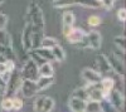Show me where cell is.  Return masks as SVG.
<instances>
[{
    "label": "cell",
    "mask_w": 126,
    "mask_h": 112,
    "mask_svg": "<svg viewBox=\"0 0 126 112\" xmlns=\"http://www.w3.org/2000/svg\"><path fill=\"white\" fill-rule=\"evenodd\" d=\"M25 22H30L32 25H33V29L44 32V28H46L44 15H43V12H42L40 6L35 1H32L29 4L28 12L25 15Z\"/></svg>",
    "instance_id": "obj_1"
},
{
    "label": "cell",
    "mask_w": 126,
    "mask_h": 112,
    "mask_svg": "<svg viewBox=\"0 0 126 112\" xmlns=\"http://www.w3.org/2000/svg\"><path fill=\"white\" fill-rule=\"evenodd\" d=\"M22 76H20V72H18L16 68L10 72V76L5 83V88H4V92H3V96H6V97H12L14 95H16V92L20 88V84H22Z\"/></svg>",
    "instance_id": "obj_2"
},
{
    "label": "cell",
    "mask_w": 126,
    "mask_h": 112,
    "mask_svg": "<svg viewBox=\"0 0 126 112\" xmlns=\"http://www.w3.org/2000/svg\"><path fill=\"white\" fill-rule=\"evenodd\" d=\"M20 76H22L23 79H29V81H37V78L39 77V73H38V64L32 60L30 58H28L23 67H22V70H20Z\"/></svg>",
    "instance_id": "obj_3"
},
{
    "label": "cell",
    "mask_w": 126,
    "mask_h": 112,
    "mask_svg": "<svg viewBox=\"0 0 126 112\" xmlns=\"http://www.w3.org/2000/svg\"><path fill=\"white\" fill-rule=\"evenodd\" d=\"M19 91L22 92L23 97L25 98H33L39 93L35 82L34 81H29V79H22V84H20Z\"/></svg>",
    "instance_id": "obj_4"
},
{
    "label": "cell",
    "mask_w": 126,
    "mask_h": 112,
    "mask_svg": "<svg viewBox=\"0 0 126 112\" xmlns=\"http://www.w3.org/2000/svg\"><path fill=\"white\" fill-rule=\"evenodd\" d=\"M81 77L87 84H98L101 82V79H102V76L97 72L96 69H92V68L82 69Z\"/></svg>",
    "instance_id": "obj_5"
},
{
    "label": "cell",
    "mask_w": 126,
    "mask_h": 112,
    "mask_svg": "<svg viewBox=\"0 0 126 112\" xmlns=\"http://www.w3.org/2000/svg\"><path fill=\"white\" fill-rule=\"evenodd\" d=\"M32 33H33V25L30 22H25L22 33V39H20V43H22L25 52H29L32 49Z\"/></svg>",
    "instance_id": "obj_6"
},
{
    "label": "cell",
    "mask_w": 126,
    "mask_h": 112,
    "mask_svg": "<svg viewBox=\"0 0 126 112\" xmlns=\"http://www.w3.org/2000/svg\"><path fill=\"white\" fill-rule=\"evenodd\" d=\"M110 102L117 108V111L120 112L122 108H124V106H125V97H124V93L122 92H120V91H117V89H112L111 92L109 93V96L106 97Z\"/></svg>",
    "instance_id": "obj_7"
},
{
    "label": "cell",
    "mask_w": 126,
    "mask_h": 112,
    "mask_svg": "<svg viewBox=\"0 0 126 112\" xmlns=\"http://www.w3.org/2000/svg\"><path fill=\"white\" fill-rule=\"evenodd\" d=\"M107 60H109V64L111 67V70L113 73H116L117 76L124 77L125 76V63L121 62L120 59H117L113 54H107Z\"/></svg>",
    "instance_id": "obj_8"
},
{
    "label": "cell",
    "mask_w": 126,
    "mask_h": 112,
    "mask_svg": "<svg viewBox=\"0 0 126 112\" xmlns=\"http://www.w3.org/2000/svg\"><path fill=\"white\" fill-rule=\"evenodd\" d=\"M86 39H87V44H88L90 49L97 50V49L101 48L102 37H101L100 32H97V30H91L90 33H87L86 34Z\"/></svg>",
    "instance_id": "obj_9"
},
{
    "label": "cell",
    "mask_w": 126,
    "mask_h": 112,
    "mask_svg": "<svg viewBox=\"0 0 126 112\" xmlns=\"http://www.w3.org/2000/svg\"><path fill=\"white\" fill-rule=\"evenodd\" d=\"M96 66H97V72L103 77V74H106V73H110L112 72L111 70V67L109 64V60H107V57L106 54H103V53H100L96 58Z\"/></svg>",
    "instance_id": "obj_10"
},
{
    "label": "cell",
    "mask_w": 126,
    "mask_h": 112,
    "mask_svg": "<svg viewBox=\"0 0 126 112\" xmlns=\"http://www.w3.org/2000/svg\"><path fill=\"white\" fill-rule=\"evenodd\" d=\"M86 34H87V33H86L83 29H79V28H75V27H73L72 30L69 32V34H68L66 38H67V40H68L69 44L75 45L76 43L81 42V40L86 37Z\"/></svg>",
    "instance_id": "obj_11"
},
{
    "label": "cell",
    "mask_w": 126,
    "mask_h": 112,
    "mask_svg": "<svg viewBox=\"0 0 126 112\" xmlns=\"http://www.w3.org/2000/svg\"><path fill=\"white\" fill-rule=\"evenodd\" d=\"M85 107H86V101L81 98L71 96V98L68 99V108L71 110V112H85Z\"/></svg>",
    "instance_id": "obj_12"
},
{
    "label": "cell",
    "mask_w": 126,
    "mask_h": 112,
    "mask_svg": "<svg viewBox=\"0 0 126 112\" xmlns=\"http://www.w3.org/2000/svg\"><path fill=\"white\" fill-rule=\"evenodd\" d=\"M98 84H100V87H101V89H102V92H103L105 98H106V97L109 96V93L115 88V79L111 78V77H109V76L102 77L101 82H100Z\"/></svg>",
    "instance_id": "obj_13"
},
{
    "label": "cell",
    "mask_w": 126,
    "mask_h": 112,
    "mask_svg": "<svg viewBox=\"0 0 126 112\" xmlns=\"http://www.w3.org/2000/svg\"><path fill=\"white\" fill-rule=\"evenodd\" d=\"M53 83H54V77H42V76H39L35 81V84H37V88H38L39 92L46 91Z\"/></svg>",
    "instance_id": "obj_14"
},
{
    "label": "cell",
    "mask_w": 126,
    "mask_h": 112,
    "mask_svg": "<svg viewBox=\"0 0 126 112\" xmlns=\"http://www.w3.org/2000/svg\"><path fill=\"white\" fill-rule=\"evenodd\" d=\"M38 73L42 77H53L54 76V69L50 62H46L43 64L38 66Z\"/></svg>",
    "instance_id": "obj_15"
},
{
    "label": "cell",
    "mask_w": 126,
    "mask_h": 112,
    "mask_svg": "<svg viewBox=\"0 0 126 112\" xmlns=\"http://www.w3.org/2000/svg\"><path fill=\"white\" fill-rule=\"evenodd\" d=\"M50 52H52V56H53V59L57 60V62L62 63V62H64L67 56H66V52H64V49H63L59 44H57L56 47H53L50 49Z\"/></svg>",
    "instance_id": "obj_16"
},
{
    "label": "cell",
    "mask_w": 126,
    "mask_h": 112,
    "mask_svg": "<svg viewBox=\"0 0 126 112\" xmlns=\"http://www.w3.org/2000/svg\"><path fill=\"white\" fill-rule=\"evenodd\" d=\"M43 38H44V32L33 29V33H32V49L39 48L40 47V42H42Z\"/></svg>",
    "instance_id": "obj_17"
},
{
    "label": "cell",
    "mask_w": 126,
    "mask_h": 112,
    "mask_svg": "<svg viewBox=\"0 0 126 112\" xmlns=\"http://www.w3.org/2000/svg\"><path fill=\"white\" fill-rule=\"evenodd\" d=\"M0 54L4 56L8 60H14V62H15L16 54H15V52H14V48H13V47L0 45Z\"/></svg>",
    "instance_id": "obj_18"
},
{
    "label": "cell",
    "mask_w": 126,
    "mask_h": 112,
    "mask_svg": "<svg viewBox=\"0 0 126 112\" xmlns=\"http://www.w3.org/2000/svg\"><path fill=\"white\" fill-rule=\"evenodd\" d=\"M76 22V16L72 12H64L62 15V25L63 27H73Z\"/></svg>",
    "instance_id": "obj_19"
},
{
    "label": "cell",
    "mask_w": 126,
    "mask_h": 112,
    "mask_svg": "<svg viewBox=\"0 0 126 112\" xmlns=\"http://www.w3.org/2000/svg\"><path fill=\"white\" fill-rule=\"evenodd\" d=\"M0 45L13 47V39L5 29H0Z\"/></svg>",
    "instance_id": "obj_20"
},
{
    "label": "cell",
    "mask_w": 126,
    "mask_h": 112,
    "mask_svg": "<svg viewBox=\"0 0 126 112\" xmlns=\"http://www.w3.org/2000/svg\"><path fill=\"white\" fill-rule=\"evenodd\" d=\"M33 50H34V52H35L39 57H42L44 60H47V62H52V60H54V59H53V56H52L50 49L39 47V48H35V49H33Z\"/></svg>",
    "instance_id": "obj_21"
},
{
    "label": "cell",
    "mask_w": 126,
    "mask_h": 112,
    "mask_svg": "<svg viewBox=\"0 0 126 112\" xmlns=\"http://www.w3.org/2000/svg\"><path fill=\"white\" fill-rule=\"evenodd\" d=\"M75 4H78L85 8H91V9H97L101 6V3L97 0H73Z\"/></svg>",
    "instance_id": "obj_22"
},
{
    "label": "cell",
    "mask_w": 126,
    "mask_h": 112,
    "mask_svg": "<svg viewBox=\"0 0 126 112\" xmlns=\"http://www.w3.org/2000/svg\"><path fill=\"white\" fill-rule=\"evenodd\" d=\"M100 107H101V112H119L117 108L115 107L107 98H103L100 101Z\"/></svg>",
    "instance_id": "obj_23"
},
{
    "label": "cell",
    "mask_w": 126,
    "mask_h": 112,
    "mask_svg": "<svg viewBox=\"0 0 126 112\" xmlns=\"http://www.w3.org/2000/svg\"><path fill=\"white\" fill-rule=\"evenodd\" d=\"M0 110L3 111H12L13 110V98L12 97H6V96H3V98L0 99Z\"/></svg>",
    "instance_id": "obj_24"
},
{
    "label": "cell",
    "mask_w": 126,
    "mask_h": 112,
    "mask_svg": "<svg viewBox=\"0 0 126 112\" xmlns=\"http://www.w3.org/2000/svg\"><path fill=\"white\" fill-rule=\"evenodd\" d=\"M58 44V40L54 38H50V37H44L40 42V47L42 48H47V49H52L53 47H56Z\"/></svg>",
    "instance_id": "obj_25"
},
{
    "label": "cell",
    "mask_w": 126,
    "mask_h": 112,
    "mask_svg": "<svg viewBox=\"0 0 126 112\" xmlns=\"http://www.w3.org/2000/svg\"><path fill=\"white\" fill-rule=\"evenodd\" d=\"M52 4H53L56 9H64V8H69L72 5H75V1L73 0H53Z\"/></svg>",
    "instance_id": "obj_26"
},
{
    "label": "cell",
    "mask_w": 126,
    "mask_h": 112,
    "mask_svg": "<svg viewBox=\"0 0 126 112\" xmlns=\"http://www.w3.org/2000/svg\"><path fill=\"white\" fill-rule=\"evenodd\" d=\"M85 112H101L100 102H96V101H86Z\"/></svg>",
    "instance_id": "obj_27"
},
{
    "label": "cell",
    "mask_w": 126,
    "mask_h": 112,
    "mask_svg": "<svg viewBox=\"0 0 126 112\" xmlns=\"http://www.w3.org/2000/svg\"><path fill=\"white\" fill-rule=\"evenodd\" d=\"M72 97H77V98H81L83 101H87V89L83 87H79V88H76L75 91L72 92Z\"/></svg>",
    "instance_id": "obj_28"
},
{
    "label": "cell",
    "mask_w": 126,
    "mask_h": 112,
    "mask_svg": "<svg viewBox=\"0 0 126 112\" xmlns=\"http://www.w3.org/2000/svg\"><path fill=\"white\" fill-rule=\"evenodd\" d=\"M101 23H102V20H101V18L98 15H91L87 19V24L90 27H92V28H96V27L101 25Z\"/></svg>",
    "instance_id": "obj_29"
},
{
    "label": "cell",
    "mask_w": 126,
    "mask_h": 112,
    "mask_svg": "<svg viewBox=\"0 0 126 112\" xmlns=\"http://www.w3.org/2000/svg\"><path fill=\"white\" fill-rule=\"evenodd\" d=\"M113 42H115V45L117 47V49L125 52V42H126L125 35H119V37H116V38L113 39Z\"/></svg>",
    "instance_id": "obj_30"
},
{
    "label": "cell",
    "mask_w": 126,
    "mask_h": 112,
    "mask_svg": "<svg viewBox=\"0 0 126 112\" xmlns=\"http://www.w3.org/2000/svg\"><path fill=\"white\" fill-rule=\"evenodd\" d=\"M12 98H13V110L20 111V110L23 108V106H24L23 99L19 98V97H16V96H14V97H12Z\"/></svg>",
    "instance_id": "obj_31"
},
{
    "label": "cell",
    "mask_w": 126,
    "mask_h": 112,
    "mask_svg": "<svg viewBox=\"0 0 126 112\" xmlns=\"http://www.w3.org/2000/svg\"><path fill=\"white\" fill-rule=\"evenodd\" d=\"M101 6H103L106 10H111L115 5V0H101Z\"/></svg>",
    "instance_id": "obj_32"
},
{
    "label": "cell",
    "mask_w": 126,
    "mask_h": 112,
    "mask_svg": "<svg viewBox=\"0 0 126 112\" xmlns=\"http://www.w3.org/2000/svg\"><path fill=\"white\" fill-rule=\"evenodd\" d=\"M8 15L4 14V13H0V29H5L6 28V24H8Z\"/></svg>",
    "instance_id": "obj_33"
},
{
    "label": "cell",
    "mask_w": 126,
    "mask_h": 112,
    "mask_svg": "<svg viewBox=\"0 0 126 112\" xmlns=\"http://www.w3.org/2000/svg\"><path fill=\"white\" fill-rule=\"evenodd\" d=\"M117 19L120 20V22H122V23L125 22V19H126V10L124 8L117 10Z\"/></svg>",
    "instance_id": "obj_34"
},
{
    "label": "cell",
    "mask_w": 126,
    "mask_h": 112,
    "mask_svg": "<svg viewBox=\"0 0 126 112\" xmlns=\"http://www.w3.org/2000/svg\"><path fill=\"white\" fill-rule=\"evenodd\" d=\"M115 57H116L117 59H120L121 62H124L125 63V52H122V50H120V49H117V50H115V52L112 53Z\"/></svg>",
    "instance_id": "obj_35"
},
{
    "label": "cell",
    "mask_w": 126,
    "mask_h": 112,
    "mask_svg": "<svg viewBox=\"0 0 126 112\" xmlns=\"http://www.w3.org/2000/svg\"><path fill=\"white\" fill-rule=\"evenodd\" d=\"M0 88H1L3 91H4V88H5V83L3 82V79H1V77H0Z\"/></svg>",
    "instance_id": "obj_36"
},
{
    "label": "cell",
    "mask_w": 126,
    "mask_h": 112,
    "mask_svg": "<svg viewBox=\"0 0 126 112\" xmlns=\"http://www.w3.org/2000/svg\"><path fill=\"white\" fill-rule=\"evenodd\" d=\"M6 60H8V59H6L4 56H1V54H0V63H1V62H6Z\"/></svg>",
    "instance_id": "obj_37"
},
{
    "label": "cell",
    "mask_w": 126,
    "mask_h": 112,
    "mask_svg": "<svg viewBox=\"0 0 126 112\" xmlns=\"http://www.w3.org/2000/svg\"><path fill=\"white\" fill-rule=\"evenodd\" d=\"M3 92H4V91H3L1 88H0V97H1V96H3Z\"/></svg>",
    "instance_id": "obj_38"
},
{
    "label": "cell",
    "mask_w": 126,
    "mask_h": 112,
    "mask_svg": "<svg viewBox=\"0 0 126 112\" xmlns=\"http://www.w3.org/2000/svg\"><path fill=\"white\" fill-rule=\"evenodd\" d=\"M3 3H4V0H0V5H1Z\"/></svg>",
    "instance_id": "obj_39"
},
{
    "label": "cell",
    "mask_w": 126,
    "mask_h": 112,
    "mask_svg": "<svg viewBox=\"0 0 126 112\" xmlns=\"http://www.w3.org/2000/svg\"><path fill=\"white\" fill-rule=\"evenodd\" d=\"M97 1H101V0H97Z\"/></svg>",
    "instance_id": "obj_40"
}]
</instances>
